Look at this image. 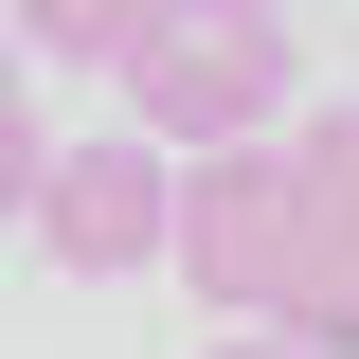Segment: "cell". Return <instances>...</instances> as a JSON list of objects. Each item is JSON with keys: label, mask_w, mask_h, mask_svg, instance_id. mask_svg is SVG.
<instances>
[{"label": "cell", "mask_w": 359, "mask_h": 359, "mask_svg": "<svg viewBox=\"0 0 359 359\" xmlns=\"http://www.w3.org/2000/svg\"><path fill=\"white\" fill-rule=\"evenodd\" d=\"M287 18L269 0H144V54H126V108L162 162H233V144H287Z\"/></svg>", "instance_id": "1"}, {"label": "cell", "mask_w": 359, "mask_h": 359, "mask_svg": "<svg viewBox=\"0 0 359 359\" xmlns=\"http://www.w3.org/2000/svg\"><path fill=\"white\" fill-rule=\"evenodd\" d=\"M269 341L359 359V108L287 126V287H269Z\"/></svg>", "instance_id": "2"}, {"label": "cell", "mask_w": 359, "mask_h": 359, "mask_svg": "<svg viewBox=\"0 0 359 359\" xmlns=\"http://www.w3.org/2000/svg\"><path fill=\"white\" fill-rule=\"evenodd\" d=\"M36 252L90 269V287L162 269L180 252V162H162V144H54V162H36Z\"/></svg>", "instance_id": "3"}, {"label": "cell", "mask_w": 359, "mask_h": 359, "mask_svg": "<svg viewBox=\"0 0 359 359\" xmlns=\"http://www.w3.org/2000/svg\"><path fill=\"white\" fill-rule=\"evenodd\" d=\"M180 287L233 323H269V287H287V144H233V162H180Z\"/></svg>", "instance_id": "4"}, {"label": "cell", "mask_w": 359, "mask_h": 359, "mask_svg": "<svg viewBox=\"0 0 359 359\" xmlns=\"http://www.w3.org/2000/svg\"><path fill=\"white\" fill-rule=\"evenodd\" d=\"M0 36L54 54V72H126V54H144V0H18Z\"/></svg>", "instance_id": "5"}, {"label": "cell", "mask_w": 359, "mask_h": 359, "mask_svg": "<svg viewBox=\"0 0 359 359\" xmlns=\"http://www.w3.org/2000/svg\"><path fill=\"white\" fill-rule=\"evenodd\" d=\"M36 162H54V126H36V90H0V233L36 216Z\"/></svg>", "instance_id": "6"}, {"label": "cell", "mask_w": 359, "mask_h": 359, "mask_svg": "<svg viewBox=\"0 0 359 359\" xmlns=\"http://www.w3.org/2000/svg\"><path fill=\"white\" fill-rule=\"evenodd\" d=\"M198 359H306V341H269V323H233V341H198Z\"/></svg>", "instance_id": "7"}, {"label": "cell", "mask_w": 359, "mask_h": 359, "mask_svg": "<svg viewBox=\"0 0 359 359\" xmlns=\"http://www.w3.org/2000/svg\"><path fill=\"white\" fill-rule=\"evenodd\" d=\"M0 90H18V36H0Z\"/></svg>", "instance_id": "8"}]
</instances>
